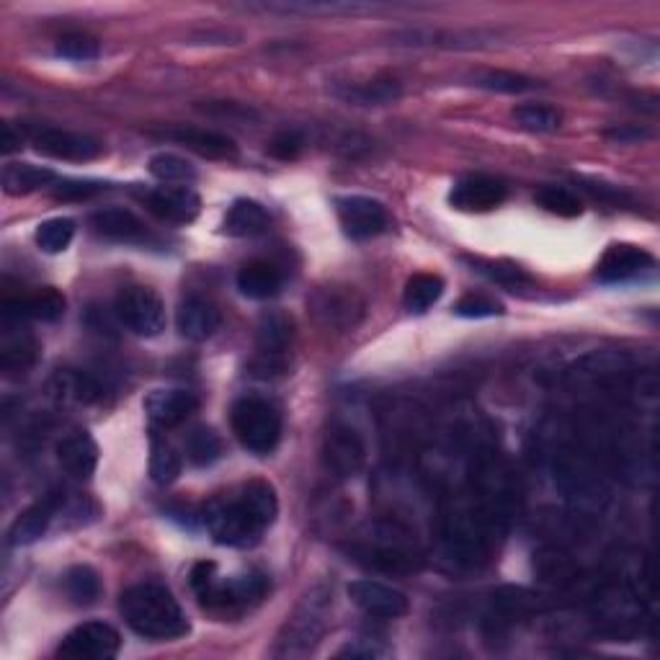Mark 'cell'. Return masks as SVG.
<instances>
[{"label": "cell", "mask_w": 660, "mask_h": 660, "mask_svg": "<svg viewBox=\"0 0 660 660\" xmlns=\"http://www.w3.org/2000/svg\"><path fill=\"white\" fill-rule=\"evenodd\" d=\"M279 514L277 493L264 480H250L235 495L212 499L204 508L206 532L217 545L250 547Z\"/></svg>", "instance_id": "cell-1"}, {"label": "cell", "mask_w": 660, "mask_h": 660, "mask_svg": "<svg viewBox=\"0 0 660 660\" xmlns=\"http://www.w3.org/2000/svg\"><path fill=\"white\" fill-rule=\"evenodd\" d=\"M119 612L139 637L155 642L178 640L189 633V619L166 585L139 583L119 596Z\"/></svg>", "instance_id": "cell-2"}, {"label": "cell", "mask_w": 660, "mask_h": 660, "mask_svg": "<svg viewBox=\"0 0 660 660\" xmlns=\"http://www.w3.org/2000/svg\"><path fill=\"white\" fill-rule=\"evenodd\" d=\"M191 589L206 609L235 612L258 604L269 593V578L264 573H240L222 578L214 562H199L191 570Z\"/></svg>", "instance_id": "cell-3"}, {"label": "cell", "mask_w": 660, "mask_h": 660, "mask_svg": "<svg viewBox=\"0 0 660 660\" xmlns=\"http://www.w3.org/2000/svg\"><path fill=\"white\" fill-rule=\"evenodd\" d=\"M235 439L258 457L271 455L281 439V415L266 398L246 395L230 411Z\"/></svg>", "instance_id": "cell-4"}, {"label": "cell", "mask_w": 660, "mask_h": 660, "mask_svg": "<svg viewBox=\"0 0 660 660\" xmlns=\"http://www.w3.org/2000/svg\"><path fill=\"white\" fill-rule=\"evenodd\" d=\"M310 315L328 331H351L365 317V300L354 287L328 284L317 287L307 300Z\"/></svg>", "instance_id": "cell-5"}, {"label": "cell", "mask_w": 660, "mask_h": 660, "mask_svg": "<svg viewBox=\"0 0 660 660\" xmlns=\"http://www.w3.org/2000/svg\"><path fill=\"white\" fill-rule=\"evenodd\" d=\"M328 593H307L279 635V656H302L321 640L328 617Z\"/></svg>", "instance_id": "cell-6"}, {"label": "cell", "mask_w": 660, "mask_h": 660, "mask_svg": "<svg viewBox=\"0 0 660 660\" xmlns=\"http://www.w3.org/2000/svg\"><path fill=\"white\" fill-rule=\"evenodd\" d=\"M114 313L124 328L135 336L153 338L160 336L166 328V305L153 289L147 287H127L122 289L114 302Z\"/></svg>", "instance_id": "cell-7"}, {"label": "cell", "mask_w": 660, "mask_h": 660, "mask_svg": "<svg viewBox=\"0 0 660 660\" xmlns=\"http://www.w3.org/2000/svg\"><path fill=\"white\" fill-rule=\"evenodd\" d=\"M122 648V637L107 622H83L65 635L57 656L65 660H109Z\"/></svg>", "instance_id": "cell-8"}, {"label": "cell", "mask_w": 660, "mask_h": 660, "mask_svg": "<svg viewBox=\"0 0 660 660\" xmlns=\"http://www.w3.org/2000/svg\"><path fill=\"white\" fill-rule=\"evenodd\" d=\"M323 462L340 480L356 478L367 462L365 439L351 426L333 424L323 439Z\"/></svg>", "instance_id": "cell-9"}, {"label": "cell", "mask_w": 660, "mask_h": 660, "mask_svg": "<svg viewBox=\"0 0 660 660\" xmlns=\"http://www.w3.org/2000/svg\"><path fill=\"white\" fill-rule=\"evenodd\" d=\"M32 143L42 155H49V158L55 160L86 163L99 158L103 153V145L99 139L80 135V132L57 130V127H34Z\"/></svg>", "instance_id": "cell-10"}, {"label": "cell", "mask_w": 660, "mask_h": 660, "mask_svg": "<svg viewBox=\"0 0 660 660\" xmlns=\"http://www.w3.org/2000/svg\"><path fill=\"white\" fill-rule=\"evenodd\" d=\"M338 210V220L344 233L351 237V240H369V237H377L384 233L388 227V210L377 202V199L369 197H344L336 202Z\"/></svg>", "instance_id": "cell-11"}, {"label": "cell", "mask_w": 660, "mask_h": 660, "mask_svg": "<svg viewBox=\"0 0 660 660\" xmlns=\"http://www.w3.org/2000/svg\"><path fill=\"white\" fill-rule=\"evenodd\" d=\"M348 596H351V602L361 612L377 619H398L411 606L403 591L392 589L388 583L369 581V578H361V581H354L348 585Z\"/></svg>", "instance_id": "cell-12"}, {"label": "cell", "mask_w": 660, "mask_h": 660, "mask_svg": "<svg viewBox=\"0 0 660 660\" xmlns=\"http://www.w3.org/2000/svg\"><path fill=\"white\" fill-rule=\"evenodd\" d=\"M139 199H143L155 217L163 222H176V225H189V222L199 217V210H202V199L189 187L147 189Z\"/></svg>", "instance_id": "cell-13"}, {"label": "cell", "mask_w": 660, "mask_h": 660, "mask_svg": "<svg viewBox=\"0 0 660 660\" xmlns=\"http://www.w3.org/2000/svg\"><path fill=\"white\" fill-rule=\"evenodd\" d=\"M506 183L493 176H465L451 189L449 202L462 212H491L506 202Z\"/></svg>", "instance_id": "cell-14"}, {"label": "cell", "mask_w": 660, "mask_h": 660, "mask_svg": "<svg viewBox=\"0 0 660 660\" xmlns=\"http://www.w3.org/2000/svg\"><path fill=\"white\" fill-rule=\"evenodd\" d=\"M36 340L16 317L3 315V331H0V367L9 377L26 374L36 361Z\"/></svg>", "instance_id": "cell-15"}, {"label": "cell", "mask_w": 660, "mask_h": 660, "mask_svg": "<svg viewBox=\"0 0 660 660\" xmlns=\"http://www.w3.org/2000/svg\"><path fill=\"white\" fill-rule=\"evenodd\" d=\"M652 256L648 250L627 246V243H617L602 256V261L596 266V279L602 284H622V281L642 277L645 271L652 269Z\"/></svg>", "instance_id": "cell-16"}, {"label": "cell", "mask_w": 660, "mask_h": 660, "mask_svg": "<svg viewBox=\"0 0 660 660\" xmlns=\"http://www.w3.org/2000/svg\"><path fill=\"white\" fill-rule=\"evenodd\" d=\"M65 307H68V302L55 287H44L36 289L34 294L5 297L3 300V315L16 317V321L55 323L65 315Z\"/></svg>", "instance_id": "cell-17"}, {"label": "cell", "mask_w": 660, "mask_h": 660, "mask_svg": "<svg viewBox=\"0 0 660 660\" xmlns=\"http://www.w3.org/2000/svg\"><path fill=\"white\" fill-rule=\"evenodd\" d=\"M220 323H222L220 307L202 294H191L181 302V305H178V313H176L178 333H181L183 338L194 340V344H202V340L212 338L214 333L220 331Z\"/></svg>", "instance_id": "cell-18"}, {"label": "cell", "mask_w": 660, "mask_h": 660, "mask_svg": "<svg viewBox=\"0 0 660 660\" xmlns=\"http://www.w3.org/2000/svg\"><path fill=\"white\" fill-rule=\"evenodd\" d=\"M199 398L189 390H153L145 398V413L155 426L174 428L189 418L191 413H197Z\"/></svg>", "instance_id": "cell-19"}, {"label": "cell", "mask_w": 660, "mask_h": 660, "mask_svg": "<svg viewBox=\"0 0 660 660\" xmlns=\"http://www.w3.org/2000/svg\"><path fill=\"white\" fill-rule=\"evenodd\" d=\"M59 508V499L57 495H47V499L32 503V506L21 511V514L13 518L11 529H9V545L11 547H26L40 542V539L47 534L52 516L57 514Z\"/></svg>", "instance_id": "cell-20"}, {"label": "cell", "mask_w": 660, "mask_h": 660, "mask_svg": "<svg viewBox=\"0 0 660 660\" xmlns=\"http://www.w3.org/2000/svg\"><path fill=\"white\" fill-rule=\"evenodd\" d=\"M57 462L70 478L88 480L99 467V447L88 432H72L57 444Z\"/></svg>", "instance_id": "cell-21"}, {"label": "cell", "mask_w": 660, "mask_h": 660, "mask_svg": "<svg viewBox=\"0 0 660 660\" xmlns=\"http://www.w3.org/2000/svg\"><path fill=\"white\" fill-rule=\"evenodd\" d=\"M91 227L96 235L116 243H143L147 237V230L137 214L124 210V206H103V210L93 212Z\"/></svg>", "instance_id": "cell-22"}, {"label": "cell", "mask_w": 660, "mask_h": 660, "mask_svg": "<svg viewBox=\"0 0 660 660\" xmlns=\"http://www.w3.org/2000/svg\"><path fill=\"white\" fill-rule=\"evenodd\" d=\"M49 395L63 405H91L99 403L103 390L91 374L78 369H59L49 380Z\"/></svg>", "instance_id": "cell-23"}, {"label": "cell", "mask_w": 660, "mask_h": 660, "mask_svg": "<svg viewBox=\"0 0 660 660\" xmlns=\"http://www.w3.org/2000/svg\"><path fill=\"white\" fill-rule=\"evenodd\" d=\"M170 139H176L178 145L189 147L210 160H230L237 155V147L230 137L220 135L212 130H199V127H178L168 132Z\"/></svg>", "instance_id": "cell-24"}, {"label": "cell", "mask_w": 660, "mask_h": 660, "mask_svg": "<svg viewBox=\"0 0 660 660\" xmlns=\"http://www.w3.org/2000/svg\"><path fill=\"white\" fill-rule=\"evenodd\" d=\"M269 225V212H266L264 204L254 202V199H237L227 210L225 217V233L233 237H256L266 233Z\"/></svg>", "instance_id": "cell-25"}, {"label": "cell", "mask_w": 660, "mask_h": 660, "mask_svg": "<svg viewBox=\"0 0 660 660\" xmlns=\"http://www.w3.org/2000/svg\"><path fill=\"white\" fill-rule=\"evenodd\" d=\"M237 289L248 300H269L281 289V273L269 261H248L237 271Z\"/></svg>", "instance_id": "cell-26"}, {"label": "cell", "mask_w": 660, "mask_h": 660, "mask_svg": "<svg viewBox=\"0 0 660 660\" xmlns=\"http://www.w3.org/2000/svg\"><path fill=\"white\" fill-rule=\"evenodd\" d=\"M55 170L34 166V163H9L3 168V191L11 197H24L55 183Z\"/></svg>", "instance_id": "cell-27"}, {"label": "cell", "mask_w": 660, "mask_h": 660, "mask_svg": "<svg viewBox=\"0 0 660 660\" xmlns=\"http://www.w3.org/2000/svg\"><path fill=\"white\" fill-rule=\"evenodd\" d=\"M294 338V325L292 317L281 310H269L258 321V351L264 356H281L292 344Z\"/></svg>", "instance_id": "cell-28"}, {"label": "cell", "mask_w": 660, "mask_h": 660, "mask_svg": "<svg viewBox=\"0 0 660 660\" xmlns=\"http://www.w3.org/2000/svg\"><path fill=\"white\" fill-rule=\"evenodd\" d=\"M444 294V279L436 277V273H415V277L407 279L405 284V294H403V305L407 313H426L428 307H434L439 302V297Z\"/></svg>", "instance_id": "cell-29"}, {"label": "cell", "mask_w": 660, "mask_h": 660, "mask_svg": "<svg viewBox=\"0 0 660 660\" xmlns=\"http://www.w3.org/2000/svg\"><path fill=\"white\" fill-rule=\"evenodd\" d=\"M65 593L72 604L88 606L101 596V578L91 566H76L65 573Z\"/></svg>", "instance_id": "cell-30"}, {"label": "cell", "mask_w": 660, "mask_h": 660, "mask_svg": "<svg viewBox=\"0 0 660 660\" xmlns=\"http://www.w3.org/2000/svg\"><path fill=\"white\" fill-rule=\"evenodd\" d=\"M72 235H76V222L70 217H55L36 227L34 240L44 254H63L72 243Z\"/></svg>", "instance_id": "cell-31"}, {"label": "cell", "mask_w": 660, "mask_h": 660, "mask_svg": "<svg viewBox=\"0 0 660 660\" xmlns=\"http://www.w3.org/2000/svg\"><path fill=\"white\" fill-rule=\"evenodd\" d=\"M150 174L158 178L160 183H189L194 181L197 170L187 158L176 153H158L153 155L150 163H147Z\"/></svg>", "instance_id": "cell-32"}, {"label": "cell", "mask_w": 660, "mask_h": 660, "mask_svg": "<svg viewBox=\"0 0 660 660\" xmlns=\"http://www.w3.org/2000/svg\"><path fill=\"white\" fill-rule=\"evenodd\" d=\"M187 457L191 465L210 467L222 457V439L212 428L199 426L187 436Z\"/></svg>", "instance_id": "cell-33"}, {"label": "cell", "mask_w": 660, "mask_h": 660, "mask_svg": "<svg viewBox=\"0 0 660 660\" xmlns=\"http://www.w3.org/2000/svg\"><path fill=\"white\" fill-rule=\"evenodd\" d=\"M514 119L518 127L529 130V132H555L560 130V111L555 107H547V103H522V107L514 109Z\"/></svg>", "instance_id": "cell-34"}, {"label": "cell", "mask_w": 660, "mask_h": 660, "mask_svg": "<svg viewBox=\"0 0 660 660\" xmlns=\"http://www.w3.org/2000/svg\"><path fill=\"white\" fill-rule=\"evenodd\" d=\"M150 474L158 485H170L181 474V455L166 439H153Z\"/></svg>", "instance_id": "cell-35"}, {"label": "cell", "mask_w": 660, "mask_h": 660, "mask_svg": "<svg viewBox=\"0 0 660 660\" xmlns=\"http://www.w3.org/2000/svg\"><path fill=\"white\" fill-rule=\"evenodd\" d=\"M537 202L542 210L550 214H558V217H578L583 212L581 199H578L573 191L562 189V187H545L537 191Z\"/></svg>", "instance_id": "cell-36"}, {"label": "cell", "mask_w": 660, "mask_h": 660, "mask_svg": "<svg viewBox=\"0 0 660 660\" xmlns=\"http://www.w3.org/2000/svg\"><path fill=\"white\" fill-rule=\"evenodd\" d=\"M474 86L495 93H522V91H529L532 80L526 76H518V72L488 70V72H480V76H474Z\"/></svg>", "instance_id": "cell-37"}, {"label": "cell", "mask_w": 660, "mask_h": 660, "mask_svg": "<svg viewBox=\"0 0 660 660\" xmlns=\"http://www.w3.org/2000/svg\"><path fill=\"white\" fill-rule=\"evenodd\" d=\"M400 96V83L398 80L390 78H377L369 80V83H361L359 88H354L351 93H348V99H354L356 103H367V107H380V103H390L395 101Z\"/></svg>", "instance_id": "cell-38"}, {"label": "cell", "mask_w": 660, "mask_h": 660, "mask_svg": "<svg viewBox=\"0 0 660 660\" xmlns=\"http://www.w3.org/2000/svg\"><path fill=\"white\" fill-rule=\"evenodd\" d=\"M472 266H478V271H483L499 284L508 287V289H524L532 287V277L524 269H518L514 264H493V261H472Z\"/></svg>", "instance_id": "cell-39"}, {"label": "cell", "mask_w": 660, "mask_h": 660, "mask_svg": "<svg viewBox=\"0 0 660 660\" xmlns=\"http://www.w3.org/2000/svg\"><path fill=\"white\" fill-rule=\"evenodd\" d=\"M455 315L467 317V321H480V317L503 315V305L499 300L485 294H465L455 305Z\"/></svg>", "instance_id": "cell-40"}, {"label": "cell", "mask_w": 660, "mask_h": 660, "mask_svg": "<svg viewBox=\"0 0 660 660\" xmlns=\"http://www.w3.org/2000/svg\"><path fill=\"white\" fill-rule=\"evenodd\" d=\"M57 55L65 59H76V63H88V59L99 57V42L86 34H68L57 40Z\"/></svg>", "instance_id": "cell-41"}, {"label": "cell", "mask_w": 660, "mask_h": 660, "mask_svg": "<svg viewBox=\"0 0 660 660\" xmlns=\"http://www.w3.org/2000/svg\"><path fill=\"white\" fill-rule=\"evenodd\" d=\"M269 150H271L273 158L292 160L302 150V137L297 135V132H281V135L273 137V143H271Z\"/></svg>", "instance_id": "cell-42"}, {"label": "cell", "mask_w": 660, "mask_h": 660, "mask_svg": "<svg viewBox=\"0 0 660 660\" xmlns=\"http://www.w3.org/2000/svg\"><path fill=\"white\" fill-rule=\"evenodd\" d=\"M103 187L93 181H59L55 187V197L57 199H88L93 194H99Z\"/></svg>", "instance_id": "cell-43"}, {"label": "cell", "mask_w": 660, "mask_h": 660, "mask_svg": "<svg viewBox=\"0 0 660 660\" xmlns=\"http://www.w3.org/2000/svg\"><path fill=\"white\" fill-rule=\"evenodd\" d=\"M388 656V650L380 648L374 640H354L344 645V648L338 650V658H382Z\"/></svg>", "instance_id": "cell-44"}, {"label": "cell", "mask_w": 660, "mask_h": 660, "mask_svg": "<svg viewBox=\"0 0 660 660\" xmlns=\"http://www.w3.org/2000/svg\"><path fill=\"white\" fill-rule=\"evenodd\" d=\"M606 137L617 139V143H640V139L648 137V132L640 127H614L606 132Z\"/></svg>", "instance_id": "cell-45"}, {"label": "cell", "mask_w": 660, "mask_h": 660, "mask_svg": "<svg viewBox=\"0 0 660 660\" xmlns=\"http://www.w3.org/2000/svg\"><path fill=\"white\" fill-rule=\"evenodd\" d=\"M21 145V135H13L11 124H3V153L9 155Z\"/></svg>", "instance_id": "cell-46"}]
</instances>
